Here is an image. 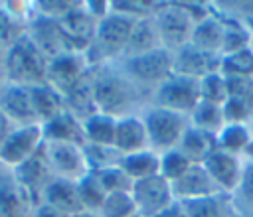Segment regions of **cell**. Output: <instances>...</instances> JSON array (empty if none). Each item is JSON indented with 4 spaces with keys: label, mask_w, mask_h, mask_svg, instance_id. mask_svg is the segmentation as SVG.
Here are the masks:
<instances>
[{
    "label": "cell",
    "mask_w": 253,
    "mask_h": 217,
    "mask_svg": "<svg viewBox=\"0 0 253 217\" xmlns=\"http://www.w3.org/2000/svg\"><path fill=\"white\" fill-rule=\"evenodd\" d=\"M202 166L206 168V172L210 174V178L213 180V183L221 189H233L237 187L241 174H239V162L235 160L233 154H227L219 148H215L204 162Z\"/></svg>",
    "instance_id": "cell-21"
},
{
    "label": "cell",
    "mask_w": 253,
    "mask_h": 217,
    "mask_svg": "<svg viewBox=\"0 0 253 217\" xmlns=\"http://www.w3.org/2000/svg\"><path fill=\"white\" fill-rule=\"evenodd\" d=\"M10 174L16 180V183L22 187V191L30 197V201L34 203V207L40 203V197H42L43 187L53 178L51 172H49V168H47V164H45V160H43L42 150L34 158H30L28 162H24L22 166L10 170Z\"/></svg>",
    "instance_id": "cell-15"
},
{
    "label": "cell",
    "mask_w": 253,
    "mask_h": 217,
    "mask_svg": "<svg viewBox=\"0 0 253 217\" xmlns=\"http://www.w3.org/2000/svg\"><path fill=\"white\" fill-rule=\"evenodd\" d=\"M12 128H14V124L0 112V146H2V142L6 140V136L12 132Z\"/></svg>",
    "instance_id": "cell-45"
},
{
    "label": "cell",
    "mask_w": 253,
    "mask_h": 217,
    "mask_svg": "<svg viewBox=\"0 0 253 217\" xmlns=\"http://www.w3.org/2000/svg\"><path fill=\"white\" fill-rule=\"evenodd\" d=\"M30 97H32V105H34V112L40 124L51 120L53 116H57L59 112L65 110V99L63 95L51 87L49 83H42L36 87H30Z\"/></svg>",
    "instance_id": "cell-23"
},
{
    "label": "cell",
    "mask_w": 253,
    "mask_h": 217,
    "mask_svg": "<svg viewBox=\"0 0 253 217\" xmlns=\"http://www.w3.org/2000/svg\"><path fill=\"white\" fill-rule=\"evenodd\" d=\"M34 203L12 178L10 170L0 166V217H30Z\"/></svg>",
    "instance_id": "cell-19"
},
{
    "label": "cell",
    "mask_w": 253,
    "mask_h": 217,
    "mask_svg": "<svg viewBox=\"0 0 253 217\" xmlns=\"http://www.w3.org/2000/svg\"><path fill=\"white\" fill-rule=\"evenodd\" d=\"M158 45H160V37H158L154 20L136 18L134 24H132V30H130L125 51L130 53V57H132V55H140V53L158 49Z\"/></svg>",
    "instance_id": "cell-26"
},
{
    "label": "cell",
    "mask_w": 253,
    "mask_h": 217,
    "mask_svg": "<svg viewBox=\"0 0 253 217\" xmlns=\"http://www.w3.org/2000/svg\"><path fill=\"white\" fill-rule=\"evenodd\" d=\"M113 148L121 156H128V154H134V152L148 150V134H146V128H144V120H138L134 116L117 118Z\"/></svg>",
    "instance_id": "cell-20"
},
{
    "label": "cell",
    "mask_w": 253,
    "mask_h": 217,
    "mask_svg": "<svg viewBox=\"0 0 253 217\" xmlns=\"http://www.w3.org/2000/svg\"><path fill=\"white\" fill-rule=\"evenodd\" d=\"M42 154L53 178L79 181L91 172L83 146L67 142H43Z\"/></svg>",
    "instance_id": "cell-3"
},
{
    "label": "cell",
    "mask_w": 253,
    "mask_h": 217,
    "mask_svg": "<svg viewBox=\"0 0 253 217\" xmlns=\"http://www.w3.org/2000/svg\"><path fill=\"white\" fill-rule=\"evenodd\" d=\"M30 217H69V215H65V213H61V211H57V209H53V207H49V205L38 203V205L32 209V215H30Z\"/></svg>",
    "instance_id": "cell-43"
},
{
    "label": "cell",
    "mask_w": 253,
    "mask_h": 217,
    "mask_svg": "<svg viewBox=\"0 0 253 217\" xmlns=\"http://www.w3.org/2000/svg\"><path fill=\"white\" fill-rule=\"evenodd\" d=\"M200 99L208 101V103H213V105H219V107L227 101L225 77L219 71L200 79Z\"/></svg>",
    "instance_id": "cell-37"
},
{
    "label": "cell",
    "mask_w": 253,
    "mask_h": 217,
    "mask_svg": "<svg viewBox=\"0 0 253 217\" xmlns=\"http://www.w3.org/2000/svg\"><path fill=\"white\" fill-rule=\"evenodd\" d=\"M239 183H241V193H243V197H245L249 203H253V164L245 170V174L241 176Z\"/></svg>",
    "instance_id": "cell-42"
},
{
    "label": "cell",
    "mask_w": 253,
    "mask_h": 217,
    "mask_svg": "<svg viewBox=\"0 0 253 217\" xmlns=\"http://www.w3.org/2000/svg\"><path fill=\"white\" fill-rule=\"evenodd\" d=\"M221 112H223L225 124H241L249 116L251 110H249L245 101H241V99H227L221 105Z\"/></svg>",
    "instance_id": "cell-41"
},
{
    "label": "cell",
    "mask_w": 253,
    "mask_h": 217,
    "mask_svg": "<svg viewBox=\"0 0 253 217\" xmlns=\"http://www.w3.org/2000/svg\"><path fill=\"white\" fill-rule=\"evenodd\" d=\"M156 103L160 108H166L178 114L192 112L200 103V81L172 73L170 79L158 85Z\"/></svg>",
    "instance_id": "cell-7"
},
{
    "label": "cell",
    "mask_w": 253,
    "mask_h": 217,
    "mask_svg": "<svg viewBox=\"0 0 253 217\" xmlns=\"http://www.w3.org/2000/svg\"><path fill=\"white\" fill-rule=\"evenodd\" d=\"M26 34L34 41V45L43 53V57L47 61L55 59V57H59L63 53L73 51L69 47L65 36L61 34L57 20H49V18L40 16V14H34V16L28 18Z\"/></svg>",
    "instance_id": "cell-10"
},
{
    "label": "cell",
    "mask_w": 253,
    "mask_h": 217,
    "mask_svg": "<svg viewBox=\"0 0 253 217\" xmlns=\"http://www.w3.org/2000/svg\"><path fill=\"white\" fill-rule=\"evenodd\" d=\"M0 112L14 124V126H28L40 124L34 112L32 97L28 87L6 83L0 89Z\"/></svg>",
    "instance_id": "cell-14"
},
{
    "label": "cell",
    "mask_w": 253,
    "mask_h": 217,
    "mask_svg": "<svg viewBox=\"0 0 253 217\" xmlns=\"http://www.w3.org/2000/svg\"><path fill=\"white\" fill-rule=\"evenodd\" d=\"M136 215V205L132 201L130 191H117V193H107L99 217H134Z\"/></svg>",
    "instance_id": "cell-33"
},
{
    "label": "cell",
    "mask_w": 253,
    "mask_h": 217,
    "mask_svg": "<svg viewBox=\"0 0 253 217\" xmlns=\"http://www.w3.org/2000/svg\"><path fill=\"white\" fill-rule=\"evenodd\" d=\"M221 41H223V24H219L215 18H204L194 24L188 43L200 51L219 55Z\"/></svg>",
    "instance_id": "cell-24"
},
{
    "label": "cell",
    "mask_w": 253,
    "mask_h": 217,
    "mask_svg": "<svg viewBox=\"0 0 253 217\" xmlns=\"http://www.w3.org/2000/svg\"><path fill=\"white\" fill-rule=\"evenodd\" d=\"M215 138L213 134L210 132H204L196 126H188L180 144H178V150L184 152L194 164H202L213 150H215Z\"/></svg>",
    "instance_id": "cell-27"
},
{
    "label": "cell",
    "mask_w": 253,
    "mask_h": 217,
    "mask_svg": "<svg viewBox=\"0 0 253 217\" xmlns=\"http://www.w3.org/2000/svg\"><path fill=\"white\" fill-rule=\"evenodd\" d=\"M170 187L176 201H188L217 193V185L213 183V180L202 164H192L178 180L170 181Z\"/></svg>",
    "instance_id": "cell-17"
},
{
    "label": "cell",
    "mask_w": 253,
    "mask_h": 217,
    "mask_svg": "<svg viewBox=\"0 0 253 217\" xmlns=\"http://www.w3.org/2000/svg\"><path fill=\"white\" fill-rule=\"evenodd\" d=\"M219 69L225 75H241V77H251L253 75V49H241L231 55L221 57Z\"/></svg>",
    "instance_id": "cell-38"
},
{
    "label": "cell",
    "mask_w": 253,
    "mask_h": 217,
    "mask_svg": "<svg viewBox=\"0 0 253 217\" xmlns=\"http://www.w3.org/2000/svg\"><path fill=\"white\" fill-rule=\"evenodd\" d=\"M245 152H247V154H249V156H251V158H253V140H251V142H249V146H247V148H245Z\"/></svg>",
    "instance_id": "cell-47"
},
{
    "label": "cell",
    "mask_w": 253,
    "mask_h": 217,
    "mask_svg": "<svg viewBox=\"0 0 253 217\" xmlns=\"http://www.w3.org/2000/svg\"><path fill=\"white\" fill-rule=\"evenodd\" d=\"M4 53H6V49L0 45V69H2V63H4Z\"/></svg>",
    "instance_id": "cell-48"
},
{
    "label": "cell",
    "mask_w": 253,
    "mask_h": 217,
    "mask_svg": "<svg viewBox=\"0 0 253 217\" xmlns=\"http://www.w3.org/2000/svg\"><path fill=\"white\" fill-rule=\"evenodd\" d=\"M97 176V180L101 181L103 189L107 193H117V191H130L132 187V180L123 172V168L117 166H109V168H101L93 172Z\"/></svg>",
    "instance_id": "cell-35"
},
{
    "label": "cell",
    "mask_w": 253,
    "mask_h": 217,
    "mask_svg": "<svg viewBox=\"0 0 253 217\" xmlns=\"http://www.w3.org/2000/svg\"><path fill=\"white\" fill-rule=\"evenodd\" d=\"M251 49H253V47H251Z\"/></svg>",
    "instance_id": "cell-51"
},
{
    "label": "cell",
    "mask_w": 253,
    "mask_h": 217,
    "mask_svg": "<svg viewBox=\"0 0 253 217\" xmlns=\"http://www.w3.org/2000/svg\"><path fill=\"white\" fill-rule=\"evenodd\" d=\"M77 191H79V199H81V205L85 211H99L105 197H107V191L103 189L101 181L97 180V176L93 172H89L87 176H83L79 181H77Z\"/></svg>",
    "instance_id": "cell-31"
},
{
    "label": "cell",
    "mask_w": 253,
    "mask_h": 217,
    "mask_svg": "<svg viewBox=\"0 0 253 217\" xmlns=\"http://www.w3.org/2000/svg\"><path fill=\"white\" fill-rule=\"evenodd\" d=\"M134 20L136 18L132 14L121 12V10H113L105 18H101L97 22L93 43L89 47V51H95V55L87 61L113 57V55H119L121 51H125Z\"/></svg>",
    "instance_id": "cell-2"
},
{
    "label": "cell",
    "mask_w": 253,
    "mask_h": 217,
    "mask_svg": "<svg viewBox=\"0 0 253 217\" xmlns=\"http://www.w3.org/2000/svg\"><path fill=\"white\" fill-rule=\"evenodd\" d=\"M134 217H140V215H134Z\"/></svg>",
    "instance_id": "cell-50"
},
{
    "label": "cell",
    "mask_w": 253,
    "mask_h": 217,
    "mask_svg": "<svg viewBox=\"0 0 253 217\" xmlns=\"http://www.w3.org/2000/svg\"><path fill=\"white\" fill-rule=\"evenodd\" d=\"M73 217H99V215H95L93 211H81V213H77V215H73Z\"/></svg>",
    "instance_id": "cell-46"
},
{
    "label": "cell",
    "mask_w": 253,
    "mask_h": 217,
    "mask_svg": "<svg viewBox=\"0 0 253 217\" xmlns=\"http://www.w3.org/2000/svg\"><path fill=\"white\" fill-rule=\"evenodd\" d=\"M192 122H194L192 126H196L204 132H210V134H217L225 126L221 107L208 103V101H202V99L196 105V108L192 110Z\"/></svg>",
    "instance_id": "cell-30"
},
{
    "label": "cell",
    "mask_w": 253,
    "mask_h": 217,
    "mask_svg": "<svg viewBox=\"0 0 253 217\" xmlns=\"http://www.w3.org/2000/svg\"><path fill=\"white\" fill-rule=\"evenodd\" d=\"M83 136L85 144L89 146H103V148H113L115 142V128H117V118L109 114L95 112L83 122Z\"/></svg>",
    "instance_id": "cell-25"
},
{
    "label": "cell",
    "mask_w": 253,
    "mask_h": 217,
    "mask_svg": "<svg viewBox=\"0 0 253 217\" xmlns=\"http://www.w3.org/2000/svg\"><path fill=\"white\" fill-rule=\"evenodd\" d=\"M43 146V130L42 124L14 126L12 132L0 146V166L6 170H14L34 158Z\"/></svg>",
    "instance_id": "cell-4"
},
{
    "label": "cell",
    "mask_w": 253,
    "mask_h": 217,
    "mask_svg": "<svg viewBox=\"0 0 253 217\" xmlns=\"http://www.w3.org/2000/svg\"><path fill=\"white\" fill-rule=\"evenodd\" d=\"M156 32L160 37V43L166 47H184L190 41L192 30H194V18L192 14L182 6H166L158 10L154 16Z\"/></svg>",
    "instance_id": "cell-8"
},
{
    "label": "cell",
    "mask_w": 253,
    "mask_h": 217,
    "mask_svg": "<svg viewBox=\"0 0 253 217\" xmlns=\"http://www.w3.org/2000/svg\"><path fill=\"white\" fill-rule=\"evenodd\" d=\"M87 63L89 61L85 53H77V51H69L55 59H49L45 71V83L55 87L65 97V93H69L87 75Z\"/></svg>",
    "instance_id": "cell-11"
},
{
    "label": "cell",
    "mask_w": 253,
    "mask_h": 217,
    "mask_svg": "<svg viewBox=\"0 0 253 217\" xmlns=\"http://www.w3.org/2000/svg\"><path fill=\"white\" fill-rule=\"evenodd\" d=\"M219 65H221V55L200 51L188 43L174 57L172 71H174V75H182V77H190V79L200 81L206 75L217 73Z\"/></svg>",
    "instance_id": "cell-16"
},
{
    "label": "cell",
    "mask_w": 253,
    "mask_h": 217,
    "mask_svg": "<svg viewBox=\"0 0 253 217\" xmlns=\"http://www.w3.org/2000/svg\"><path fill=\"white\" fill-rule=\"evenodd\" d=\"M28 18L16 14L6 2H0V45L8 49L26 36Z\"/></svg>",
    "instance_id": "cell-29"
},
{
    "label": "cell",
    "mask_w": 253,
    "mask_h": 217,
    "mask_svg": "<svg viewBox=\"0 0 253 217\" xmlns=\"http://www.w3.org/2000/svg\"><path fill=\"white\" fill-rule=\"evenodd\" d=\"M45 71H47V59L34 45L28 34L20 37L14 45H10L4 53L2 73L6 77V83L30 89L45 83Z\"/></svg>",
    "instance_id": "cell-1"
},
{
    "label": "cell",
    "mask_w": 253,
    "mask_h": 217,
    "mask_svg": "<svg viewBox=\"0 0 253 217\" xmlns=\"http://www.w3.org/2000/svg\"><path fill=\"white\" fill-rule=\"evenodd\" d=\"M144 128L148 134V146L154 150L168 152L180 144L188 126L184 122V114L156 107L146 114Z\"/></svg>",
    "instance_id": "cell-5"
},
{
    "label": "cell",
    "mask_w": 253,
    "mask_h": 217,
    "mask_svg": "<svg viewBox=\"0 0 253 217\" xmlns=\"http://www.w3.org/2000/svg\"><path fill=\"white\" fill-rule=\"evenodd\" d=\"M57 24L73 51L83 53L91 47L95 30H97V20L85 10L83 4H77L75 8H71L63 18L57 20Z\"/></svg>",
    "instance_id": "cell-12"
},
{
    "label": "cell",
    "mask_w": 253,
    "mask_h": 217,
    "mask_svg": "<svg viewBox=\"0 0 253 217\" xmlns=\"http://www.w3.org/2000/svg\"><path fill=\"white\" fill-rule=\"evenodd\" d=\"M6 85V77H4V73H2V69H0V89Z\"/></svg>",
    "instance_id": "cell-49"
},
{
    "label": "cell",
    "mask_w": 253,
    "mask_h": 217,
    "mask_svg": "<svg viewBox=\"0 0 253 217\" xmlns=\"http://www.w3.org/2000/svg\"><path fill=\"white\" fill-rule=\"evenodd\" d=\"M42 130H43V142H67V144L85 146L83 124L67 108L57 116H53L51 120L43 122Z\"/></svg>",
    "instance_id": "cell-22"
},
{
    "label": "cell",
    "mask_w": 253,
    "mask_h": 217,
    "mask_svg": "<svg viewBox=\"0 0 253 217\" xmlns=\"http://www.w3.org/2000/svg\"><path fill=\"white\" fill-rule=\"evenodd\" d=\"M172 65L174 59L168 53V49L158 47L140 55H132L126 61V71L130 77H134L140 83L146 85H162L166 79L172 77Z\"/></svg>",
    "instance_id": "cell-9"
},
{
    "label": "cell",
    "mask_w": 253,
    "mask_h": 217,
    "mask_svg": "<svg viewBox=\"0 0 253 217\" xmlns=\"http://www.w3.org/2000/svg\"><path fill=\"white\" fill-rule=\"evenodd\" d=\"M154 217H186V211H184V207H182L180 201H172L166 209H162Z\"/></svg>",
    "instance_id": "cell-44"
},
{
    "label": "cell",
    "mask_w": 253,
    "mask_h": 217,
    "mask_svg": "<svg viewBox=\"0 0 253 217\" xmlns=\"http://www.w3.org/2000/svg\"><path fill=\"white\" fill-rule=\"evenodd\" d=\"M186 217H225L223 215V201L219 195H206V197H196L188 201H180Z\"/></svg>",
    "instance_id": "cell-34"
},
{
    "label": "cell",
    "mask_w": 253,
    "mask_h": 217,
    "mask_svg": "<svg viewBox=\"0 0 253 217\" xmlns=\"http://www.w3.org/2000/svg\"><path fill=\"white\" fill-rule=\"evenodd\" d=\"M219 150L227 152V154H237V152H243L249 142H251V134L249 130L243 126V124H225L219 132H217V138H215Z\"/></svg>",
    "instance_id": "cell-32"
},
{
    "label": "cell",
    "mask_w": 253,
    "mask_h": 217,
    "mask_svg": "<svg viewBox=\"0 0 253 217\" xmlns=\"http://www.w3.org/2000/svg\"><path fill=\"white\" fill-rule=\"evenodd\" d=\"M40 203L49 205L69 217L85 211L79 199V191H77V181H69V180H61V178H51L47 181V185L42 191Z\"/></svg>",
    "instance_id": "cell-18"
},
{
    "label": "cell",
    "mask_w": 253,
    "mask_h": 217,
    "mask_svg": "<svg viewBox=\"0 0 253 217\" xmlns=\"http://www.w3.org/2000/svg\"><path fill=\"white\" fill-rule=\"evenodd\" d=\"M249 47V36L245 30H241L235 24H225L223 26V41H221V57L223 55H231L237 53L241 49Z\"/></svg>",
    "instance_id": "cell-39"
},
{
    "label": "cell",
    "mask_w": 253,
    "mask_h": 217,
    "mask_svg": "<svg viewBox=\"0 0 253 217\" xmlns=\"http://www.w3.org/2000/svg\"><path fill=\"white\" fill-rule=\"evenodd\" d=\"M119 166L132 181L160 174V158L152 150H142V152L123 156L119 160Z\"/></svg>",
    "instance_id": "cell-28"
},
{
    "label": "cell",
    "mask_w": 253,
    "mask_h": 217,
    "mask_svg": "<svg viewBox=\"0 0 253 217\" xmlns=\"http://www.w3.org/2000/svg\"><path fill=\"white\" fill-rule=\"evenodd\" d=\"M227 87V99H241L247 101L253 95V77L241 75H223Z\"/></svg>",
    "instance_id": "cell-40"
},
{
    "label": "cell",
    "mask_w": 253,
    "mask_h": 217,
    "mask_svg": "<svg viewBox=\"0 0 253 217\" xmlns=\"http://www.w3.org/2000/svg\"><path fill=\"white\" fill-rule=\"evenodd\" d=\"M130 195L136 205V215L140 217H154L156 213L166 209L172 201H176L172 195L170 181L160 174L132 181Z\"/></svg>",
    "instance_id": "cell-6"
},
{
    "label": "cell",
    "mask_w": 253,
    "mask_h": 217,
    "mask_svg": "<svg viewBox=\"0 0 253 217\" xmlns=\"http://www.w3.org/2000/svg\"><path fill=\"white\" fill-rule=\"evenodd\" d=\"M192 164H194V162H192L184 152H180L178 148L168 150V152H164V154L160 156V176L166 178L168 181H174V180H178Z\"/></svg>",
    "instance_id": "cell-36"
},
{
    "label": "cell",
    "mask_w": 253,
    "mask_h": 217,
    "mask_svg": "<svg viewBox=\"0 0 253 217\" xmlns=\"http://www.w3.org/2000/svg\"><path fill=\"white\" fill-rule=\"evenodd\" d=\"M93 99L97 112L117 118V114L128 107L130 91L123 79L115 75H101L93 79Z\"/></svg>",
    "instance_id": "cell-13"
}]
</instances>
